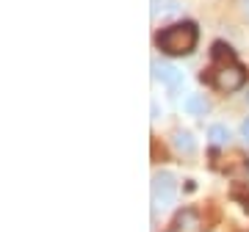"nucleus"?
<instances>
[{
    "label": "nucleus",
    "mask_w": 249,
    "mask_h": 232,
    "mask_svg": "<svg viewBox=\"0 0 249 232\" xmlns=\"http://www.w3.org/2000/svg\"><path fill=\"white\" fill-rule=\"evenodd\" d=\"M196 45V25L194 22H175L158 36V47L169 55H188Z\"/></svg>",
    "instance_id": "f257e3e1"
},
{
    "label": "nucleus",
    "mask_w": 249,
    "mask_h": 232,
    "mask_svg": "<svg viewBox=\"0 0 249 232\" xmlns=\"http://www.w3.org/2000/svg\"><path fill=\"white\" fill-rule=\"evenodd\" d=\"M178 199V180L172 171H155L152 174V207L166 210Z\"/></svg>",
    "instance_id": "f03ea898"
},
{
    "label": "nucleus",
    "mask_w": 249,
    "mask_h": 232,
    "mask_svg": "<svg viewBox=\"0 0 249 232\" xmlns=\"http://www.w3.org/2000/svg\"><path fill=\"white\" fill-rule=\"evenodd\" d=\"M244 81H247V72H244V66H238L235 61L222 64V66L213 72V86L219 91H238L241 86H244Z\"/></svg>",
    "instance_id": "7ed1b4c3"
},
{
    "label": "nucleus",
    "mask_w": 249,
    "mask_h": 232,
    "mask_svg": "<svg viewBox=\"0 0 249 232\" xmlns=\"http://www.w3.org/2000/svg\"><path fill=\"white\" fill-rule=\"evenodd\" d=\"M152 78L166 83L172 94H178L180 86H183V72L175 69V66H166V64H158V61H152Z\"/></svg>",
    "instance_id": "20e7f679"
},
{
    "label": "nucleus",
    "mask_w": 249,
    "mask_h": 232,
    "mask_svg": "<svg viewBox=\"0 0 249 232\" xmlns=\"http://www.w3.org/2000/svg\"><path fill=\"white\" fill-rule=\"evenodd\" d=\"M175 227H178V232H202V218L196 210H180Z\"/></svg>",
    "instance_id": "39448f33"
},
{
    "label": "nucleus",
    "mask_w": 249,
    "mask_h": 232,
    "mask_svg": "<svg viewBox=\"0 0 249 232\" xmlns=\"http://www.w3.org/2000/svg\"><path fill=\"white\" fill-rule=\"evenodd\" d=\"M172 144H175V149H178L180 155H194L196 152V141L188 130H175V133H172Z\"/></svg>",
    "instance_id": "423d86ee"
},
{
    "label": "nucleus",
    "mask_w": 249,
    "mask_h": 232,
    "mask_svg": "<svg viewBox=\"0 0 249 232\" xmlns=\"http://www.w3.org/2000/svg\"><path fill=\"white\" fill-rule=\"evenodd\" d=\"M183 111H186L188 116H205V111H208V99H205L202 94H188V97L183 99Z\"/></svg>",
    "instance_id": "0eeeda50"
},
{
    "label": "nucleus",
    "mask_w": 249,
    "mask_h": 232,
    "mask_svg": "<svg viewBox=\"0 0 249 232\" xmlns=\"http://www.w3.org/2000/svg\"><path fill=\"white\" fill-rule=\"evenodd\" d=\"M208 138H211V144H213V147H222V144H227V138H230V130H227L224 125H211Z\"/></svg>",
    "instance_id": "6e6552de"
},
{
    "label": "nucleus",
    "mask_w": 249,
    "mask_h": 232,
    "mask_svg": "<svg viewBox=\"0 0 249 232\" xmlns=\"http://www.w3.org/2000/svg\"><path fill=\"white\" fill-rule=\"evenodd\" d=\"M213 58L219 64H230L235 61V53H232V47L230 45H224V42H216L213 45Z\"/></svg>",
    "instance_id": "1a4fd4ad"
},
{
    "label": "nucleus",
    "mask_w": 249,
    "mask_h": 232,
    "mask_svg": "<svg viewBox=\"0 0 249 232\" xmlns=\"http://www.w3.org/2000/svg\"><path fill=\"white\" fill-rule=\"evenodd\" d=\"M241 135H244V138L249 141V116L244 119V122H241Z\"/></svg>",
    "instance_id": "9d476101"
},
{
    "label": "nucleus",
    "mask_w": 249,
    "mask_h": 232,
    "mask_svg": "<svg viewBox=\"0 0 249 232\" xmlns=\"http://www.w3.org/2000/svg\"><path fill=\"white\" fill-rule=\"evenodd\" d=\"M244 11H247V17H249V0H244Z\"/></svg>",
    "instance_id": "9b49d317"
},
{
    "label": "nucleus",
    "mask_w": 249,
    "mask_h": 232,
    "mask_svg": "<svg viewBox=\"0 0 249 232\" xmlns=\"http://www.w3.org/2000/svg\"><path fill=\"white\" fill-rule=\"evenodd\" d=\"M247 102H249V94H247Z\"/></svg>",
    "instance_id": "f8f14e48"
},
{
    "label": "nucleus",
    "mask_w": 249,
    "mask_h": 232,
    "mask_svg": "<svg viewBox=\"0 0 249 232\" xmlns=\"http://www.w3.org/2000/svg\"><path fill=\"white\" fill-rule=\"evenodd\" d=\"M175 232H178V230H175Z\"/></svg>",
    "instance_id": "ddd939ff"
}]
</instances>
